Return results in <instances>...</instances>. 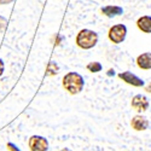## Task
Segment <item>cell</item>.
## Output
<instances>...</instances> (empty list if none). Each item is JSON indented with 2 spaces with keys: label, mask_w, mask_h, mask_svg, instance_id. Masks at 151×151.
Returning a JSON list of instances; mask_svg holds the SVG:
<instances>
[{
  "label": "cell",
  "mask_w": 151,
  "mask_h": 151,
  "mask_svg": "<svg viewBox=\"0 0 151 151\" xmlns=\"http://www.w3.org/2000/svg\"><path fill=\"white\" fill-rule=\"evenodd\" d=\"M146 91H147V92H151V85H149V86L146 87Z\"/></svg>",
  "instance_id": "e0dca14e"
},
{
  "label": "cell",
  "mask_w": 151,
  "mask_h": 151,
  "mask_svg": "<svg viewBox=\"0 0 151 151\" xmlns=\"http://www.w3.org/2000/svg\"><path fill=\"white\" fill-rule=\"evenodd\" d=\"M4 69H5V64H4L3 59H0V76L4 74Z\"/></svg>",
  "instance_id": "9a60e30c"
},
{
  "label": "cell",
  "mask_w": 151,
  "mask_h": 151,
  "mask_svg": "<svg viewBox=\"0 0 151 151\" xmlns=\"http://www.w3.org/2000/svg\"><path fill=\"white\" fill-rule=\"evenodd\" d=\"M119 78L124 81L126 83H128V85H132L134 87H143L145 85L144 80L140 79L139 76H137L135 74L131 73V71H123V73H120L119 74Z\"/></svg>",
  "instance_id": "8992f818"
},
{
  "label": "cell",
  "mask_w": 151,
  "mask_h": 151,
  "mask_svg": "<svg viewBox=\"0 0 151 151\" xmlns=\"http://www.w3.org/2000/svg\"><path fill=\"white\" fill-rule=\"evenodd\" d=\"M75 42L82 50H91L98 42V34L91 29H81L76 35Z\"/></svg>",
  "instance_id": "7a4b0ae2"
},
{
  "label": "cell",
  "mask_w": 151,
  "mask_h": 151,
  "mask_svg": "<svg viewBox=\"0 0 151 151\" xmlns=\"http://www.w3.org/2000/svg\"><path fill=\"white\" fill-rule=\"evenodd\" d=\"M7 28V19L3 16H0V33H3Z\"/></svg>",
  "instance_id": "4fadbf2b"
},
{
  "label": "cell",
  "mask_w": 151,
  "mask_h": 151,
  "mask_svg": "<svg viewBox=\"0 0 151 151\" xmlns=\"http://www.w3.org/2000/svg\"><path fill=\"white\" fill-rule=\"evenodd\" d=\"M131 127L137 132L146 131L149 127V120L143 115H135L131 121Z\"/></svg>",
  "instance_id": "52a82bcc"
},
{
  "label": "cell",
  "mask_w": 151,
  "mask_h": 151,
  "mask_svg": "<svg viewBox=\"0 0 151 151\" xmlns=\"http://www.w3.org/2000/svg\"><path fill=\"white\" fill-rule=\"evenodd\" d=\"M7 149H9V151H21V149L17 145H15L14 143H7Z\"/></svg>",
  "instance_id": "5bb4252c"
},
{
  "label": "cell",
  "mask_w": 151,
  "mask_h": 151,
  "mask_svg": "<svg viewBox=\"0 0 151 151\" xmlns=\"http://www.w3.org/2000/svg\"><path fill=\"white\" fill-rule=\"evenodd\" d=\"M102 14L106 17H116L123 14V9L120 6H115V5H109L105 7H102Z\"/></svg>",
  "instance_id": "30bf717a"
},
{
  "label": "cell",
  "mask_w": 151,
  "mask_h": 151,
  "mask_svg": "<svg viewBox=\"0 0 151 151\" xmlns=\"http://www.w3.org/2000/svg\"><path fill=\"white\" fill-rule=\"evenodd\" d=\"M108 75H114V70H109V73H108Z\"/></svg>",
  "instance_id": "d6986e66"
},
{
  "label": "cell",
  "mask_w": 151,
  "mask_h": 151,
  "mask_svg": "<svg viewBox=\"0 0 151 151\" xmlns=\"http://www.w3.org/2000/svg\"><path fill=\"white\" fill-rule=\"evenodd\" d=\"M59 73V67L56 62H50L46 68V75L47 76H53V75H57Z\"/></svg>",
  "instance_id": "8fae6325"
},
{
  "label": "cell",
  "mask_w": 151,
  "mask_h": 151,
  "mask_svg": "<svg viewBox=\"0 0 151 151\" xmlns=\"http://www.w3.org/2000/svg\"><path fill=\"white\" fill-rule=\"evenodd\" d=\"M63 88L70 94H79L85 87V80L82 75L76 71H69L64 75L62 80Z\"/></svg>",
  "instance_id": "6da1fadb"
},
{
  "label": "cell",
  "mask_w": 151,
  "mask_h": 151,
  "mask_svg": "<svg viewBox=\"0 0 151 151\" xmlns=\"http://www.w3.org/2000/svg\"><path fill=\"white\" fill-rule=\"evenodd\" d=\"M86 68H87V70L91 71V73H99L100 70L103 69V65L100 64L99 62H91V63L87 64Z\"/></svg>",
  "instance_id": "7c38bea8"
},
{
  "label": "cell",
  "mask_w": 151,
  "mask_h": 151,
  "mask_svg": "<svg viewBox=\"0 0 151 151\" xmlns=\"http://www.w3.org/2000/svg\"><path fill=\"white\" fill-rule=\"evenodd\" d=\"M28 146L30 151H47L48 150V142L46 138L41 135H32L29 138Z\"/></svg>",
  "instance_id": "277c9868"
},
{
  "label": "cell",
  "mask_w": 151,
  "mask_h": 151,
  "mask_svg": "<svg viewBox=\"0 0 151 151\" xmlns=\"http://www.w3.org/2000/svg\"><path fill=\"white\" fill-rule=\"evenodd\" d=\"M137 65L143 70L151 69V52H145L137 57Z\"/></svg>",
  "instance_id": "ba28073f"
},
{
  "label": "cell",
  "mask_w": 151,
  "mask_h": 151,
  "mask_svg": "<svg viewBox=\"0 0 151 151\" xmlns=\"http://www.w3.org/2000/svg\"><path fill=\"white\" fill-rule=\"evenodd\" d=\"M12 1H14V0H0V5H9Z\"/></svg>",
  "instance_id": "2e32d148"
},
{
  "label": "cell",
  "mask_w": 151,
  "mask_h": 151,
  "mask_svg": "<svg viewBox=\"0 0 151 151\" xmlns=\"http://www.w3.org/2000/svg\"><path fill=\"white\" fill-rule=\"evenodd\" d=\"M126 36H127V27L124 24H115L109 29L108 37L112 44H121L124 41Z\"/></svg>",
  "instance_id": "3957f363"
},
{
  "label": "cell",
  "mask_w": 151,
  "mask_h": 151,
  "mask_svg": "<svg viewBox=\"0 0 151 151\" xmlns=\"http://www.w3.org/2000/svg\"><path fill=\"white\" fill-rule=\"evenodd\" d=\"M60 151H71L70 149H68V147H64V149H62Z\"/></svg>",
  "instance_id": "ac0fdd59"
},
{
  "label": "cell",
  "mask_w": 151,
  "mask_h": 151,
  "mask_svg": "<svg viewBox=\"0 0 151 151\" xmlns=\"http://www.w3.org/2000/svg\"><path fill=\"white\" fill-rule=\"evenodd\" d=\"M149 99L143 96V94H137L132 98V102H131V106L133 110H135L137 112H144L149 109Z\"/></svg>",
  "instance_id": "5b68a950"
},
{
  "label": "cell",
  "mask_w": 151,
  "mask_h": 151,
  "mask_svg": "<svg viewBox=\"0 0 151 151\" xmlns=\"http://www.w3.org/2000/svg\"><path fill=\"white\" fill-rule=\"evenodd\" d=\"M137 27L145 34H151V16H142L137 21Z\"/></svg>",
  "instance_id": "9c48e42d"
}]
</instances>
